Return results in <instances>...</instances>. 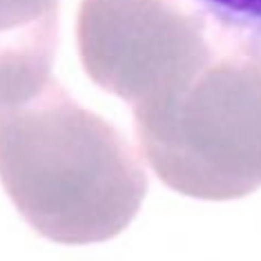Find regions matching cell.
Segmentation results:
<instances>
[{
    "instance_id": "cell-1",
    "label": "cell",
    "mask_w": 261,
    "mask_h": 261,
    "mask_svg": "<svg viewBox=\"0 0 261 261\" xmlns=\"http://www.w3.org/2000/svg\"><path fill=\"white\" fill-rule=\"evenodd\" d=\"M0 182L36 232L63 245L119 234L149 187L125 137L55 76L31 98L0 106Z\"/></svg>"
},
{
    "instance_id": "cell-2",
    "label": "cell",
    "mask_w": 261,
    "mask_h": 261,
    "mask_svg": "<svg viewBox=\"0 0 261 261\" xmlns=\"http://www.w3.org/2000/svg\"><path fill=\"white\" fill-rule=\"evenodd\" d=\"M141 152L171 190L202 200L261 187V38L207 60L175 92L133 111Z\"/></svg>"
},
{
    "instance_id": "cell-3",
    "label": "cell",
    "mask_w": 261,
    "mask_h": 261,
    "mask_svg": "<svg viewBox=\"0 0 261 261\" xmlns=\"http://www.w3.org/2000/svg\"><path fill=\"white\" fill-rule=\"evenodd\" d=\"M60 0H0V106L36 95L54 75Z\"/></svg>"
},
{
    "instance_id": "cell-4",
    "label": "cell",
    "mask_w": 261,
    "mask_h": 261,
    "mask_svg": "<svg viewBox=\"0 0 261 261\" xmlns=\"http://www.w3.org/2000/svg\"><path fill=\"white\" fill-rule=\"evenodd\" d=\"M226 29L261 38V0H195Z\"/></svg>"
}]
</instances>
